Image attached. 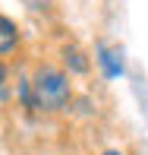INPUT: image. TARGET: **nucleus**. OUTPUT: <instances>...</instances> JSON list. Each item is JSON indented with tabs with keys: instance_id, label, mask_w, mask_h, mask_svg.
<instances>
[{
	"instance_id": "obj_2",
	"label": "nucleus",
	"mask_w": 148,
	"mask_h": 155,
	"mask_svg": "<svg viewBox=\"0 0 148 155\" xmlns=\"http://www.w3.org/2000/svg\"><path fill=\"white\" fill-rule=\"evenodd\" d=\"M98 63H101V70H104V76L107 79H117V76H123V48H117V45H98Z\"/></svg>"
},
{
	"instance_id": "obj_1",
	"label": "nucleus",
	"mask_w": 148,
	"mask_h": 155,
	"mask_svg": "<svg viewBox=\"0 0 148 155\" xmlns=\"http://www.w3.org/2000/svg\"><path fill=\"white\" fill-rule=\"evenodd\" d=\"M73 98V82L57 67H38L32 76V108L44 114H57Z\"/></svg>"
},
{
	"instance_id": "obj_3",
	"label": "nucleus",
	"mask_w": 148,
	"mask_h": 155,
	"mask_svg": "<svg viewBox=\"0 0 148 155\" xmlns=\"http://www.w3.org/2000/svg\"><path fill=\"white\" fill-rule=\"evenodd\" d=\"M19 48V32H16V22L6 16H0V57L13 54Z\"/></svg>"
},
{
	"instance_id": "obj_6",
	"label": "nucleus",
	"mask_w": 148,
	"mask_h": 155,
	"mask_svg": "<svg viewBox=\"0 0 148 155\" xmlns=\"http://www.w3.org/2000/svg\"><path fill=\"white\" fill-rule=\"evenodd\" d=\"M104 155H123V152H120V149H107V152H104Z\"/></svg>"
},
{
	"instance_id": "obj_4",
	"label": "nucleus",
	"mask_w": 148,
	"mask_h": 155,
	"mask_svg": "<svg viewBox=\"0 0 148 155\" xmlns=\"http://www.w3.org/2000/svg\"><path fill=\"white\" fill-rule=\"evenodd\" d=\"M63 63H66L73 73H88V60H85V54H82L76 45H66V48H63Z\"/></svg>"
},
{
	"instance_id": "obj_5",
	"label": "nucleus",
	"mask_w": 148,
	"mask_h": 155,
	"mask_svg": "<svg viewBox=\"0 0 148 155\" xmlns=\"http://www.w3.org/2000/svg\"><path fill=\"white\" fill-rule=\"evenodd\" d=\"M6 98V63L0 60V101Z\"/></svg>"
}]
</instances>
